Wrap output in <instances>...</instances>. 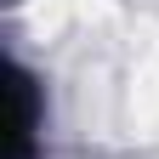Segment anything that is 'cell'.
Listing matches in <instances>:
<instances>
[{"mask_svg":"<svg viewBox=\"0 0 159 159\" xmlns=\"http://www.w3.org/2000/svg\"><path fill=\"white\" fill-rule=\"evenodd\" d=\"M11 159H29L34 148V125H40V114H34V91H29V80L23 74H11Z\"/></svg>","mask_w":159,"mask_h":159,"instance_id":"obj_1","label":"cell"}]
</instances>
